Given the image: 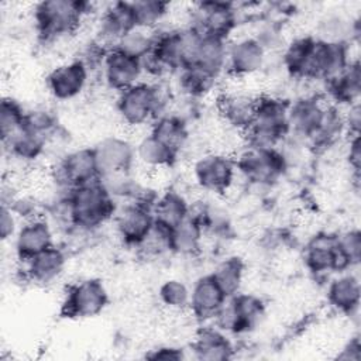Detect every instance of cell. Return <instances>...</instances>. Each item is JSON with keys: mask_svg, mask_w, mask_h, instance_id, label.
<instances>
[{"mask_svg": "<svg viewBox=\"0 0 361 361\" xmlns=\"http://www.w3.org/2000/svg\"><path fill=\"white\" fill-rule=\"evenodd\" d=\"M68 195L76 228H96L116 213L114 196L100 178L73 188Z\"/></svg>", "mask_w": 361, "mask_h": 361, "instance_id": "cell-1", "label": "cell"}, {"mask_svg": "<svg viewBox=\"0 0 361 361\" xmlns=\"http://www.w3.org/2000/svg\"><path fill=\"white\" fill-rule=\"evenodd\" d=\"M288 110L289 104L281 99L255 97L252 123L245 130L248 147L275 148L289 133Z\"/></svg>", "mask_w": 361, "mask_h": 361, "instance_id": "cell-2", "label": "cell"}, {"mask_svg": "<svg viewBox=\"0 0 361 361\" xmlns=\"http://www.w3.org/2000/svg\"><path fill=\"white\" fill-rule=\"evenodd\" d=\"M87 13V3L78 0H48L34 8L35 28L44 39L71 34Z\"/></svg>", "mask_w": 361, "mask_h": 361, "instance_id": "cell-3", "label": "cell"}, {"mask_svg": "<svg viewBox=\"0 0 361 361\" xmlns=\"http://www.w3.org/2000/svg\"><path fill=\"white\" fill-rule=\"evenodd\" d=\"M109 303V293L100 279L87 278L71 285L61 306V314L68 319L94 317Z\"/></svg>", "mask_w": 361, "mask_h": 361, "instance_id": "cell-4", "label": "cell"}, {"mask_svg": "<svg viewBox=\"0 0 361 361\" xmlns=\"http://www.w3.org/2000/svg\"><path fill=\"white\" fill-rule=\"evenodd\" d=\"M265 306L254 295L235 293L227 298L224 305L216 313V324L223 331L241 334L252 330L264 317Z\"/></svg>", "mask_w": 361, "mask_h": 361, "instance_id": "cell-5", "label": "cell"}, {"mask_svg": "<svg viewBox=\"0 0 361 361\" xmlns=\"http://www.w3.org/2000/svg\"><path fill=\"white\" fill-rule=\"evenodd\" d=\"M234 162L235 168L257 185L276 182L286 169V159L276 148L247 147Z\"/></svg>", "mask_w": 361, "mask_h": 361, "instance_id": "cell-6", "label": "cell"}, {"mask_svg": "<svg viewBox=\"0 0 361 361\" xmlns=\"http://www.w3.org/2000/svg\"><path fill=\"white\" fill-rule=\"evenodd\" d=\"M161 106L158 87L138 82L134 86L120 92L117 99V110L121 118L133 126L144 124L155 117Z\"/></svg>", "mask_w": 361, "mask_h": 361, "instance_id": "cell-7", "label": "cell"}, {"mask_svg": "<svg viewBox=\"0 0 361 361\" xmlns=\"http://www.w3.org/2000/svg\"><path fill=\"white\" fill-rule=\"evenodd\" d=\"M100 178L93 148H80L66 154L55 166V182L68 190Z\"/></svg>", "mask_w": 361, "mask_h": 361, "instance_id": "cell-8", "label": "cell"}, {"mask_svg": "<svg viewBox=\"0 0 361 361\" xmlns=\"http://www.w3.org/2000/svg\"><path fill=\"white\" fill-rule=\"evenodd\" d=\"M305 264L314 274L341 272L351 267L338 247L337 234L331 233H320L309 241L305 250Z\"/></svg>", "mask_w": 361, "mask_h": 361, "instance_id": "cell-9", "label": "cell"}, {"mask_svg": "<svg viewBox=\"0 0 361 361\" xmlns=\"http://www.w3.org/2000/svg\"><path fill=\"white\" fill-rule=\"evenodd\" d=\"M195 11L196 24L192 27L204 35L227 41V37L237 25V13L230 3L203 1L197 4Z\"/></svg>", "mask_w": 361, "mask_h": 361, "instance_id": "cell-10", "label": "cell"}, {"mask_svg": "<svg viewBox=\"0 0 361 361\" xmlns=\"http://www.w3.org/2000/svg\"><path fill=\"white\" fill-rule=\"evenodd\" d=\"M235 162L221 154L202 157L193 168L195 179L200 188L213 193L226 192L234 179Z\"/></svg>", "mask_w": 361, "mask_h": 361, "instance_id": "cell-11", "label": "cell"}, {"mask_svg": "<svg viewBox=\"0 0 361 361\" xmlns=\"http://www.w3.org/2000/svg\"><path fill=\"white\" fill-rule=\"evenodd\" d=\"M152 206L140 200L127 204L117 213V231L126 244L138 247L148 235L154 226Z\"/></svg>", "mask_w": 361, "mask_h": 361, "instance_id": "cell-12", "label": "cell"}, {"mask_svg": "<svg viewBox=\"0 0 361 361\" xmlns=\"http://www.w3.org/2000/svg\"><path fill=\"white\" fill-rule=\"evenodd\" d=\"M102 65L104 79L111 89L123 92L141 82L140 78L144 72L141 61L116 48L106 52Z\"/></svg>", "mask_w": 361, "mask_h": 361, "instance_id": "cell-13", "label": "cell"}, {"mask_svg": "<svg viewBox=\"0 0 361 361\" xmlns=\"http://www.w3.org/2000/svg\"><path fill=\"white\" fill-rule=\"evenodd\" d=\"M87 75V65L82 59H76L55 68L47 76V86L55 99L71 100L85 89Z\"/></svg>", "mask_w": 361, "mask_h": 361, "instance_id": "cell-14", "label": "cell"}, {"mask_svg": "<svg viewBox=\"0 0 361 361\" xmlns=\"http://www.w3.org/2000/svg\"><path fill=\"white\" fill-rule=\"evenodd\" d=\"M93 151L100 178L127 172L135 157V151L128 141L118 137L104 138Z\"/></svg>", "mask_w": 361, "mask_h": 361, "instance_id": "cell-15", "label": "cell"}, {"mask_svg": "<svg viewBox=\"0 0 361 361\" xmlns=\"http://www.w3.org/2000/svg\"><path fill=\"white\" fill-rule=\"evenodd\" d=\"M327 107H323L316 99H300L289 104L288 123L289 131L296 135L316 140L327 116Z\"/></svg>", "mask_w": 361, "mask_h": 361, "instance_id": "cell-16", "label": "cell"}, {"mask_svg": "<svg viewBox=\"0 0 361 361\" xmlns=\"http://www.w3.org/2000/svg\"><path fill=\"white\" fill-rule=\"evenodd\" d=\"M14 237L16 252L23 261H28L30 258L55 244L49 223L41 217L28 219L17 230Z\"/></svg>", "mask_w": 361, "mask_h": 361, "instance_id": "cell-17", "label": "cell"}, {"mask_svg": "<svg viewBox=\"0 0 361 361\" xmlns=\"http://www.w3.org/2000/svg\"><path fill=\"white\" fill-rule=\"evenodd\" d=\"M227 300V296L216 282L212 274L200 276L190 290L189 307L197 319L214 317L220 307Z\"/></svg>", "mask_w": 361, "mask_h": 361, "instance_id": "cell-18", "label": "cell"}, {"mask_svg": "<svg viewBox=\"0 0 361 361\" xmlns=\"http://www.w3.org/2000/svg\"><path fill=\"white\" fill-rule=\"evenodd\" d=\"M133 28H137V24L131 1H116L103 14L99 35L103 44H113L114 48L120 38Z\"/></svg>", "mask_w": 361, "mask_h": 361, "instance_id": "cell-19", "label": "cell"}, {"mask_svg": "<svg viewBox=\"0 0 361 361\" xmlns=\"http://www.w3.org/2000/svg\"><path fill=\"white\" fill-rule=\"evenodd\" d=\"M265 59L264 45L255 38H243L227 47L226 65L235 75H250L262 68Z\"/></svg>", "mask_w": 361, "mask_h": 361, "instance_id": "cell-20", "label": "cell"}, {"mask_svg": "<svg viewBox=\"0 0 361 361\" xmlns=\"http://www.w3.org/2000/svg\"><path fill=\"white\" fill-rule=\"evenodd\" d=\"M24 262H27V276L35 283L45 285L55 281L62 274L66 255L63 250L54 244Z\"/></svg>", "mask_w": 361, "mask_h": 361, "instance_id": "cell-21", "label": "cell"}, {"mask_svg": "<svg viewBox=\"0 0 361 361\" xmlns=\"http://www.w3.org/2000/svg\"><path fill=\"white\" fill-rule=\"evenodd\" d=\"M233 344L219 327H203L193 341L196 358L204 361L228 360L233 357Z\"/></svg>", "mask_w": 361, "mask_h": 361, "instance_id": "cell-22", "label": "cell"}, {"mask_svg": "<svg viewBox=\"0 0 361 361\" xmlns=\"http://www.w3.org/2000/svg\"><path fill=\"white\" fill-rule=\"evenodd\" d=\"M226 61H227L226 39L202 34L195 51L192 65L202 68L206 72L217 76L219 72L224 68Z\"/></svg>", "mask_w": 361, "mask_h": 361, "instance_id": "cell-23", "label": "cell"}, {"mask_svg": "<svg viewBox=\"0 0 361 361\" xmlns=\"http://www.w3.org/2000/svg\"><path fill=\"white\" fill-rule=\"evenodd\" d=\"M189 204L182 195L171 190L157 199L152 206L154 221L172 231L189 216Z\"/></svg>", "mask_w": 361, "mask_h": 361, "instance_id": "cell-24", "label": "cell"}, {"mask_svg": "<svg viewBox=\"0 0 361 361\" xmlns=\"http://www.w3.org/2000/svg\"><path fill=\"white\" fill-rule=\"evenodd\" d=\"M360 295V281L351 274L333 279L327 289V299L330 305L337 310L350 314L358 309Z\"/></svg>", "mask_w": 361, "mask_h": 361, "instance_id": "cell-25", "label": "cell"}, {"mask_svg": "<svg viewBox=\"0 0 361 361\" xmlns=\"http://www.w3.org/2000/svg\"><path fill=\"white\" fill-rule=\"evenodd\" d=\"M329 92L338 103H357L361 92V71L358 61L350 62L348 66L336 78L327 80Z\"/></svg>", "mask_w": 361, "mask_h": 361, "instance_id": "cell-26", "label": "cell"}, {"mask_svg": "<svg viewBox=\"0 0 361 361\" xmlns=\"http://www.w3.org/2000/svg\"><path fill=\"white\" fill-rule=\"evenodd\" d=\"M255 97L244 94H227L220 100V111L224 118L243 130H247L254 117Z\"/></svg>", "mask_w": 361, "mask_h": 361, "instance_id": "cell-27", "label": "cell"}, {"mask_svg": "<svg viewBox=\"0 0 361 361\" xmlns=\"http://www.w3.org/2000/svg\"><path fill=\"white\" fill-rule=\"evenodd\" d=\"M151 135L178 154L188 140V128L180 117L162 116L152 126Z\"/></svg>", "mask_w": 361, "mask_h": 361, "instance_id": "cell-28", "label": "cell"}, {"mask_svg": "<svg viewBox=\"0 0 361 361\" xmlns=\"http://www.w3.org/2000/svg\"><path fill=\"white\" fill-rule=\"evenodd\" d=\"M202 233L203 227L200 223L192 216H188L178 227L171 231V251L183 255L196 252L200 247Z\"/></svg>", "mask_w": 361, "mask_h": 361, "instance_id": "cell-29", "label": "cell"}, {"mask_svg": "<svg viewBox=\"0 0 361 361\" xmlns=\"http://www.w3.org/2000/svg\"><path fill=\"white\" fill-rule=\"evenodd\" d=\"M3 142L7 145L11 155L28 161L35 159L42 154V151L45 149L47 138L21 127Z\"/></svg>", "mask_w": 361, "mask_h": 361, "instance_id": "cell-30", "label": "cell"}, {"mask_svg": "<svg viewBox=\"0 0 361 361\" xmlns=\"http://www.w3.org/2000/svg\"><path fill=\"white\" fill-rule=\"evenodd\" d=\"M244 274V262L240 257H228L223 259L212 272L213 278L227 298L240 292Z\"/></svg>", "mask_w": 361, "mask_h": 361, "instance_id": "cell-31", "label": "cell"}, {"mask_svg": "<svg viewBox=\"0 0 361 361\" xmlns=\"http://www.w3.org/2000/svg\"><path fill=\"white\" fill-rule=\"evenodd\" d=\"M135 155L144 165L158 168L172 165L178 154L149 134L138 144Z\"/></svg>", "mask_w": 361, "mask_h": 361, "instance_id": "cell-32", "label": "cell"}, {"mask_svg": "<svg viewBox=\"0 0 361 361\" xmlns=\"http://www.w3.org/2000/svg\"><path fill=\"white\" fill-rule=\"evenodd\" d=\"M217 76L206 72L202 68H197L195 65L182 68L179 71V85L180 89L189 94V96H203L207 93L216 80Z\"/></svg>", "mask_w": 361, "mask_h": 361, "instance_id": "cell-33", "label": "cell"}, {"mask_svg": "<svg viewBox=\"0 0 361 361\" xmlns=\"http://www.w3.org/2000/svg\"><path fill=\"white\" fill-rule=\"evenodd\" d=\"M154 37L155 35L149 34V30L137 27L124 34L114 48L141 61L151 51Z\"/></svg>", "mask_w": 361, "mask_h": 361, "instance_id": "cell-34", "label": "cell"}, {"mask_svg": "<svg viewBox=\"0 0 361 361\" xmlns=\"http://www.w3.org/2000/svg\"><path fill=\"white\" fill-rule=\"evenodd\" d=\"M25 110L21 107V104L11 99L4 97L1 100L0 106V131H1V140H7L11 137L16 131H18L23 127Z\"/></svg>", "mask_w": 361, "mask_h": 361, "instance_id": "cell-35", "label": "cell"}, {"mask_svg": "<svg viewBox=\"0 0 361 361\" xmlns=\"http://www.w3.org/2000/svg\"><path fill=\"white\" fill-rule=\"evenodd\" d=\"M135 24L140 28L151 30L155 24H158L162 17L166 14L168 4L155 0H142V1H131Z\"/></svg>", "mask_w": 361, "mask_h": 361, "instance_id": "cell-36", "label": "cell"}, {"mask_svg": "<svg viewBox=\"0 0 361 361\" xmlns=\"http://www.w3.org/2000/svg\"><path fill=\"white\" fill-rule=\"evenodd\" d=\"M159 299L169 309H185L189 307L190 302V289L178 279L165 281L159 286Z\"/></svg>", "mask_w": 361, "mask_h": 361, "instance_id": "cell-37", "label": "cell"}, {"mask_svg": "<svg viewBox=\"0 0 361 361\" xmlns=\"http://www.w3.org/2000/svg\"><path fill=\"white\" fill-rule=\"evenodd\" d=\"M23 128L48 140V137L56 128V118L54 114L44 109L30 110L25 113Z\"/></svg>", "mask_w": 361, "mask_h": 361, "instance_id": "cell-38", "label": "cell"}, {"mask_svg": "<svg viewBox=\"0 0 361 361\" xmlns=\"http://www.w3.org/2000/svg\"><path fill=\"white\" fill-rule=\"evenodd\" d=\"M337 241L341 252L350 262V265H355L360 262L361 257V235L358 230H350L343 234H337Z\"/></svg>", "mask_w": 361, "mask_h": 361, "instance_id": "cell-39", "label": "cell"}, {"mask_svg": "<svg viewBox=\"0 0 361 361\" xmlns=\"http://www.w3.org/2000/svg\"><path fill=\"white\" fill-rule=\"evenodd\" d=\"M348 32L347 21H344L340 17H330L322 23L320 28V38L326 42H334V44H345V37Z\"/></svg>", "mask_w": 361, "mask_h": 361, "instance_id": "cell-40", "label": "cell"}, {"mask_svg": "<svg viewBox=\"0 0 361 361\" xmlns=\"http://www.w3.org/2000/svg\"><path fill=\"white\" fill-rule=\"evenodd\" d=\"M17 230L18 228L16 227L14 212L7 204H3L1 212H0V235H1V238L7 240L8 237L16 235Z\"/></svg>", "mask_w": 361, "mask_h": 361, "instance_id": "cell-41", "label": "cell"}, {"mask_svg": "<svg viewBox=\"0 0 361 361\" xmlns=\"http://www.w3.org/2000/svg\"><path fill=\"white\" fill-rule=\"evenodd\" d=\"M348 161L351 168L354 169V173L358 176L360 173V162H361V149H360V135L355 134L350 140V152H348Z\"/></svg>", "mask_w": 361, "mask_h": 361, "instance_id": "cell-42", "label": "cell"}, {"mask_svg": "<svg viewBox=\"0 0 361 361\" xmlns=\"http://www.w3.org/2000/svg\"><path fill=\"white\" fill-rule=\"evenodd\" d=\"M147 357L152 360H180L183 358V353L180 348L175 347H159L157 350H152V353Z\"/></svg>", "mask_w": 361, "mask_h": 361, "instance_id": "cell-43", "label": "cell"}, {"mask_svg": "<svg viewBox=\"0 0 361 361\" xmlns=\"http://www.w3.org/2000/svg\"><path fill=\"white\" fill-rule=\"evenodd\" d=\"M348 113L350 114L347 118V126L350 128L351 135H355L360 133V106H358V103L351 104Z\"/></svg>", "mask_w": 361, "mask_h": 361, "instance_id": "cell-44", "label": "cell"}]
</instances>
